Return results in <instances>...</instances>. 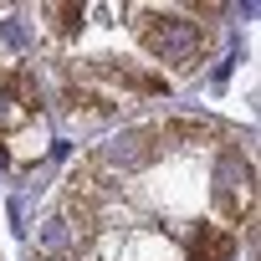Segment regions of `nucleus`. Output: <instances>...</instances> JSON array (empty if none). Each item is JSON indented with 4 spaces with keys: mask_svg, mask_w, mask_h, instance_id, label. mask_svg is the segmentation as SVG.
Wrapping results in <instances>:
<instances>
[{
    "mask_svg": "<svg viewBox=\"0 0 261 261\" xmlns=\"http://www.w3.org/2000/svg\"><path fill=\"white\" fill-rule=\"evenodd\" d=\"M139 41L154 57L179 62V67H195V57H200V26L179 21V16H144L139 21Z\"/></svg>",
    "mask_w": 261,
    "mask_h": 261,
    "instance_id": "nucleus-1",
    "label": "nucleus"
},
{
    "mask_svg": "<svg viewBox=\"0 0 261 261\" xmlns=\"http://www.w3.org/2000/svg\"><path fill=\"white\" fill-rule=\"evenodd\" d=\"M215 200H220V210L236 215V220H241V210L251 215V169H246L236 154H225V164H220V174H215Z\"/></svg>",
    "mask_w": 261,
    "mask_h": 261,
    "instance_id": "nucleus-2",
    "label": "nucleus"
},
{
    "mask_svg": "<svg viewBox=\"0 0 261 261\" xmlns=\"http://www.w3.org/2000/svg\"><path fill=\"white\" fill-rule=\"evenodd\" d=\"M236 256V236L220 225H200L190 236V261H230Z\"/></svg>",
    "mask_w": 261,
    "mask_h": 261,
    "instance_id": "nucleus-3",
    "label": "nucleus"
},
{
    "mask_svg": "<svg viewBox=\"0 0 261 261\" xmlns=\"http://www.w3.org/2000/svg\"><path fill=\"white\" fill-rule=\"evenodd\" d=\"M51 16H57V31H82V6H51Z\"/></svg>",
    "mask_w": 261,
    "mask_h": 261,
    "instance_id": "nucleus-4",
    "label": "nucleus"
}]
</instances>
